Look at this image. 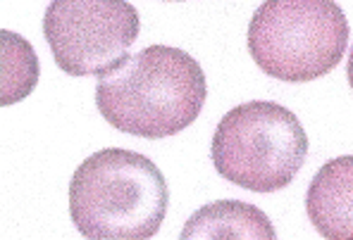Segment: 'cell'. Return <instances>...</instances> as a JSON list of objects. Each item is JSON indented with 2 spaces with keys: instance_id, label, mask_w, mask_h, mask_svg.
<instances>
[{
  "instance_id": "obj_5",
  "label": "cell",
  "mask_w": 353,
  "mask_h": 240,
  "mask_svg": "<svg viewBox=\"0 0 353 240\" xmlns=\"http://www.w3.org/2000/svg\"><path fill=\"white\" fill-rule=\"evenodd\" d=\"M141 19L127 0H50L43 36L70 76H101L127 57Z\"/></svg>"
},
{
  "instance_id": "obj_7",
  "label": "cell",
  "mask_w": 353,
  "mask_h": 240,
  "mask_svg": "<svg viewBox=\"0 0 353 240\" xmlns=\"http://www.w3.org/2000/svg\"><path fill=\"white\" fill-rule=\"evenodd\" d=\"M181 240H274L265 212L241 200H217L194 212L179 233Z\"/></svg>"
},
{
  "instance_id": "obj_1",
  "label": "cell",
  "mask_w": 353,
  "mask_h": 240,
  "mask_svg": "<svg viewBox=\"0 0 353 240\" xmlns=\"http://www.w3.org/2000/svg\"><path fill=\"white\" fill-rule=\"evenodd\" d=\"M208 98L203 67L172 45H148L101 74L96 107L110 127L137 138H168L199 119Z\"/></svg>"
},
{
  "instance_id": "obj_8",
  "label": "cell",
  "mask_w": 353,
  "mask_h": 240,
  "mask_svg": "<svg viewBox=\"0 0 353 240\" xmlns=\"http://www.w3.org/2000/svg\"><path fill=\"white\" fill-rule=\"evenodd\" d=\"M0 45H3V88H0V102L12 105L29 96L39 83L41 65L34 48L12 31L0 34Z\"/></svg>"
},
{
  "instance_id": "obj_2",
  "label": "cell",
  "mask_w": 353,
  "mask_h": 240,
  "mask_svg": "<svg viewBox=\"0 0 353 240\" xmlns=\"http://www.w3.org/2000/svg\"><path fill=\"white\" fill-rule=\"evenodd\" d=\"M170 205L163 171L146 155L108 148L88 155L70 181V217L91 240H146Z\"/></svg>"
},
{
  "instance_id": "obj_10",
  "label": "cell",
  "mask_w": 353,
  "mask_h": 240,
  "mask_svg": "<svg viewBox=\"0 0 353 240\" xmlns=\"http://www.w3.org/2000/svg\"><path fill=\"white\" fill-rule=\"evenodd\" d=\"M170 3H181V0H170Z\"/></svg>"
},
{
  "instance_id": "obj_3",
  "label": "cell",
  "mask_w": 353,
  "mask_h": 240,
  "mask_svg": "<svg viewBox=\"0 0 353 240\" xmlns=\"http://www.w3.org/2000/svg\"><path fill=\"white\" fill-rule=\"evenodd\" d=\"M246 43L272 79L315 81L344 57L349 19L334 0H265L248 22Z\"/></svg>"
},
{
  "instance_id": "obj_6",
  "label": "cell",
  "mask_w": 353,
  "mask_h": 240,
  "mask_svg": "<svg viewBox=\"0 0 353 240\" xmlns=\"http://www.w3.org/2000/svg\"><path fill=\"white\" fill-rule=\"evenodd\" d=\"M305 212L327 240H353V155L325 162L305 193Z\"/></svg>"
},
{
  "instance_id": "obj_9",
  "label": "cell",
  "mask_w": 353,
  "mask_h": 240,
  "mask_svg": "<svg viewBox=\"0 0 353 240\" xmlns=\"http://www.w3.org/2000/svg\"><path fill=\"white\" fill-rule=\"evenodd\" d=\"M346 79H349V86L353 91V48H351V55H349V65H346Z\"/></svg>"
},
{
  "instance_id": "obj_4",
  "label": "cell",
  "mask_w": 353,
  "mask_h": 240,
  "mask_svg": "<svg viewBox=\"0 0 353 240\" xmlns=\"http://www.w3.org/2000/svg\"><path fill=\"white\" fill-rule=\"evenodd\" d=\"M217 174L251 193H277L296 179L308 157L299 117L279 102L251 100L225 114L212 133Z\"/></svg>"
}]
</instances>
